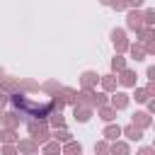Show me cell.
<instances>
[{"label":"cell","mask_w":155,"mask_h":155,"mask_svg":"<svg viewBox=\"0 0 155 155\" xmlns=\"http://www.w3.org/2000/svg\"><path fill=\"white\" fill-rule=\"evenodd\" d=\"M10 104L22 114V116H31L34 121H48V116L56 111L53 109V102H34V99H29V97H24L22 92H17V94H10Z\"/></svg>","instance_id":"6da1fadb"},{"label":"cell","mask_w":155,"mask_h":155,"mask_svg":"<svg viewBox=\"0 0 155 155\" xmlns=\"http://www.w3.org/2000/svg\"><path fill=\"white\" fill-rule=\"evenodd\" d=\"M27 131H29V138H34L39 145H46L48 140H53V133H48V121H29L27 124Z\"/></svg>","instance_id":"7a4b0ae2"},{"label":"cell","mask_w":155,"mask_h":155,"mask_svg":"<svg viewBox=\"0 0 155 155\" xmlns=\"http://www.w3.org/2000/svg\"><path fill=\"white\" fill-rule=\"evenodd\" d=\"M126 27L131 29V31H143L145 29V15L140 12V10H128V15H126Z\"/></svg>","instance_id":"3957f363"},{"label":"cell","mask_w":155,"mask_h":155,"mask_svg":"<svg viewBox=\"0 0 155 155\" xmlns=\"http://www.w3.org/2000/svg\"><path fill=\"white\" fill-rule=\"evenodd\" d=\"M111 44H114V48H116V53H124V51H128L131 48V44H128V39H126V31L124 29H111Z\"/></svg>","instance_id":"277c9868"},{"label":"cell","mask_w":155,"mask_h":155,"mask_svg":"<svg viewBox=\"0 0 155 155\" xmlns=\"http://www.w3.org/2000/svg\"><path fill=\"white\" fill-rule=\"evenodd\" d=\"M97 82H102V75H97L94 70H85V73L80 75V85H82V90H94Z\"/></svg>","instance_id":"5b68a950"},{"label":"cell","mask_w":155,"mask_h":155,"mask_svg":"<svg viewBox=\"0 0 155 155\" xmlns=\"http://www.w3.org/2000/svg\"><path fill=\"white\" fill-rule=\"evenodd\" d=\"M19 124H22V114L19 111H5L2 114V128H19Z\"/></svg>","instance_id":"8992f818"},{"label":"cell","mask_w":155,"mask_h":155,"mask_svg":"<svg viewBox=\"0 0 155 155\" xmlns=\"http://www.w3.org/2000/svg\"><path fill=\"white\" fill-rule=\"evenodd\" d=\"M17 148H19L22 155H36V153H39V143H36L34 138H22V140L17 143Z\"/></svg>","instance_id":"52a82bcc"},{"label":"cell","mask_w":155,"mask_h":155,"mask_svg":"<svg viewBox=\"0 0 155 155\" xmlns=\"http://www.w3.org/2000/svg\"><path fill=\"white\" fill-rule=\"evenodd\" d=\"M73 116H75V121H80V124H87V121L92 119V107L78 104V107H73Z\"/></svg>","instance_id":"ba28073f"},{"label":"cell","mask_w":155,"mask_h":155,"mask_svg":"<svg viewBox=\"0 0 155 155\" xmlns=\"http://www.w3.org/2000/svg\"><path fill=\"white\" fill-rule=\"evenodd\" d=\"M131 124H136L138 128H150L153 126V119H150V111H136L133 114V119H131Z\"/></svg>","instance_id":"9c48e42d"},{"label":"cell","mask_w":155,"mask_h":155,"mask_svg":"<svg viewBox=\"0 0 155 155\" xmlns=\"http://www.w3.org/2000/svg\"><path fill=\"white\" fill-rule=\"evenodd\" d=\"M102 136H104L109 143H116V140H119V136H124V128H121L119 124H109V126L102 131Z\"/></svg>","instance_id":"30bf717a"},{"label":"cell","mask_w":155,"mask_h":155,"mask_svg":"<svg viewBox=\"0 0 155 155\" xmlns=\"http://www.w3.org/2000/svg\"><path fill=\"white\" fill-rule=\"evenodd\" d=\"M128 102H131V97H128L126 92H114V94H111V102H109V104H111V107H114V109L119 111V109H126V107H128Z\"/></svg>","instance_id":"8fae6325"},{"label":"cell","mask_w":155,"mask_h":155,"mask_svg":"<svg viewBox=\"0 0 155 155\" xmlns=\"http://www.w3.org/2000/svg\"><path fill=\"white\" fill-rule=\"evenodd\" d=\"M116 85H121V82H119V78H116L114 73L102 75V90H104V92H116Z\"/></svg>","instance_id":"7c38bea8"},{"label":"cell","mask_w":155,"mask_h":155,"mask_svg":"<svg viewBox=\"0 0 155 155\" xmlns=\"http://www.w3.org/2000/svg\"><path fill=\"white\" fill-rule=\"evenodd\" d=\"M97 114H99V119H102V121H107V124H111V121L116 119V109H114L111 104L99 107V109H97Z\"/></svg>","instance_id":"4fadbf2b"},{"label":"cell","mask_w":155,"mask_h":155,"mask_svg":"<svg viewBox=\"0 0 155 155\" xmlns=\"http://www.w3.org/2000/svg\"><path fill=\"white\" fill-rule=\"evenodd\" d=\"M124 136L128 140H140L143 138V128H138L136 124H128V126H124Z\"/></svg>","instance_id":"5bb4252c"},{"label":"cell","mask_w":155,"mask_h":155,"mask_svg":"<svg viewBox=\"0 0 155 155\" xmlns=\"http://www.w3.org/2000/svg\"><path fill=\"white\" fill-rule=\"evenodd\" d=\"M119 82H121L124 87H136V73L126 68L124 73H119Z\"/></svg>","instance_id":"9a60e30c"},{"label":"cell","mask_w":155,"mask_h":155,"mask_svg":"<svg viewBox=\"0 0 155 155\" xmlns=\"http://www.w3.org/2000/svg\"><path fill=\"white\" fill-rule=\"evenodd\" d=\"M2 90H5V94H17V92H22L19 80H12V78H5V80H2Z\"/></svg>","instance_id":"2e32d148"},{"label":"cell","mask_w":155,"mask_h":155,"mask_svg":"<svg viewBox=\"0 0 155 155\" xmlns=\"http://www.w3.org/2000/svg\"><path fill=\"white\" fill-rule=\"evenodd\" d=\"M124 70H126V58H124L121 53H116V56L111 58V73L119 75V73H124Z\"/></svg>","instance_id":"e0dca14e"},{"label":"cell","mask_w":155,"mask_h":155,"mask_svg":"<svg viewBox=\"0 0 155 155\" xmlns=\"http://www.w3.org/2000/svg\"><path fill=\"white\" fill-rule=\"evenodd\" d=\"M44 148V155H63V145L58 143V140H48L46 145H41Z\"/></svg>","instance_id":"ac0fdd59"},{"label":"cell","mask_w":155,"mask_h":155,"mask_svg":"<svg viewBox=\"0 0 155 155\" xmlns=\"http://www.w3.org/2000/svg\"><path fill=\"white\" fill-rule=\"evenodd\" d=\"M53 140H58V143H63V145H65V143H70V140H73V133H70L68 128H56V131H53Z\"/></svg>","instance_id":"d6986e66"},{"label":"cell","mask_w":155,"mask_h":155,"mask_svg":"<svg viewBox=\"0 0 155 155\" xmlns=\"http://www.w3.org/2000/svg\"><path fill=\"white\" fill-rule=\"evenodd\" d=\"M2 143L5 145H15V143H19V138H17V131L15 128H2Z\"/></svg>","instance_id":"ffe728a7"},{"label":"cell","mask_w":155,"mask_h":155,"mask_svg":"<svg viewBox=\"0 0 155 155\" xmlns=\"http://www.w3.org/2000/svg\"><path fill=\"white\" fill-rule=\"evenodd\" d=\"M94 155H111V143H109L107 138L97 140V143H94Z\"/></svg>","instance_id":"44dd1931"},{"label":"cell","mask_w":155,"mask_h":155,"mask_svg":"<svg viewBox=\"0 0 155 155\" xmlns=\"http://www.w3.org/2000/svg\"><path fill=\"white\" fill-rule=\"evenodd\" d=\"M111 155H131V148L126 140H116L111 143Z\"/></svg>","instance_id":"7402d4cb"},{"label":"cell","mask_w":155,"mask_h":155,"mask_svg":"<svg viewBox=\"0 0 155 155\" xmlns=\"http://www.w3.org/2000/svg\"><path fill=\"white\" fill-rule=\"evenodd\" d=\"M63 155H82V145L78 140H70L63 145Z\"/></svg>","instance_id":"603a6c76"},{"label":"cell","mask_w":155,"mask_h":155,"mask_svg":"<svg viewBox=\"0 0 155 155\" xmlns=\"http://www.w3.org/2000/svg\"><path fill=\"white\" fill-rule=\"evenodd\" d=\"M128 53H131L133 61H143V58H145V48H143V44H131Z\"/></svg>","instance_id":"cb8c5ba5"},{"label":"cell","mask_w":155,"mask_h":155,"mask_svg":"<svg viewBox=\"0 0 155 155\" xmlns=\"http://www.w3.org/2000/svg\"><path fill=\"white\" fill-rule=\"evenodd\" d=\"M48 124L53 126V131H56V128H65V119H63L61 111H53V114L48 116Z\"/></svg>","instance_id":"d4e9b609"},{"label":"cell","mask_w":155,"mask_h":155,"mask_svg":"<svg viewBox=\"0 0 155 155\" xmlns=\"http://www.w3.org/2000/svg\"><path fill=\"white\" fill-rule=\"evenodd\" d=\"M133 99H136V102H140V104H148L153 97L148 94V90H145V87H136V92H133Z\"/></svg>","instance_id":"484cf974"},{"label":"cell","mask_w":155,"mask_h":155,"mask_svg":"<svg viewBox=\"0 0 155 155\" xmlns=\"http://www.w3.org/2000/svg\"><path fill=\"white\" fill-rule=\"evenodd\" d=\"M153 39H155V27H145L143 31H138V44H145Z\"/></svg>","instance_id":"4316f807"},{"label":"cell","mask_w":155,"mask_h":155,"mask_svg":"<svg viewBox=\"0 0 155 155\" xmlns=\"http://www.w3.org/2000/svg\"><path fill=\"white\" fill-rule=\"evenodd\" d=\"M44 90H46V92H51V97H53V94H58V92L63 90V85H58L56 80H48V82L44 85Z\"/></svg>","instance_id":"83f0119b"},{"label":"cell","mask_w":155,"mask_h":155,"mask_svg":"<svg viewBox=\"0 0 155 155\" xmlns=\"http://www.w3.org/2000/svg\"><path fill=\"white\" fill-rule=\"evenodd\" d=\"M19 87H22V90H27V92L39 90V85H36V82H31V80H19Z\"/></svg>","instance_id":"f1b7e54d"},{"label":"cell","mask_w":155,"mask_h":155,"mask_svg":"<svg viewBox=\"0 0 155 155\" xmlns=\"http://www.w3.org/2000/svg\"><path fill=\"white\" fill-rule=\"evenodd\" d=\"M145 27H155V10H145Z\"/></svg>","instance_id":"f546056e"},{"label":"cell","mask_w":155,"mask_h":155,"mask_svg":"<svg viewBox=\"0 0 155 155\" xmlns=\"http://www.w3.org/2000/svg\"><path fill=\"white\" fill-rule=\"evenodd\" d=\"M111 7H114L116 12H124V10L128 7V0H114V2H111Z\"/></svg>","instance_id":"4dcf8cb0"},{"label":"cell","mask_w":155,"mask_h":155,"mask_svg":"<svg viewBox=\"0 0 155 155\" xmlns=\"http://www.w3.org/2000/svg\"><path fill=\"white\" fill-rule=\"evenodd\" d=\"M2 155H19L17 145H2Z\"/></svg>","instance_id":"1f68e13d"},{"label":"cell","mask_w":155,"mask_h":155,"mask_svg":"<svg viewBox=\"0 0 155 155\" xmlns=\"http://www.w3.org/2000/svg\"><path fill=\"white\" fill-rule=\"evenodd\" d=\"M136 155H155V148L153 145H143V148H138Z\"/></svg>","instance_id":"d6a6232c"},{"label":"cell","mask_w":155,"mask_h":155,"mask_svg":"<svg viewBox=\"0 0 155 155\" xmlns=\"http://www.w3.org/2000/svg\"><path fill=\"white\" fill-rule=\"evenodd\" d=\"M143 48H145V53H153V56H155V39H153V41H145Z\"/></svg>","instance_id":"836d02e7"},{"label":"cell","mask_w":155,"mask_h":155,"mask_svg":"<svg viewBox=\"0 0 155 155\" xmlns=\"http://www.w3.org/2000/svg\"><path fill=\"white\" fill-rule=\"evenodd\" d=\"M128 7L131 10H140L143 7V0H128Z\"/></svg>","instance_id":"e575fe53"},{"label":"cell","mask_w":155,"mask_h":155,"mask_svg":"<svg viewBox=\"0 0 155 155\" xmlns=\"http://www.w3.org/2000/svg\"><path fill=\"white\" fill-rule=\"evenodd\" d=\"M145 90H148V94H150V97L155 99V82H153V80H150V82L145 85Z\"/></svg>","instance_id":"d590c367"},{"label":"cell","mask_w":155,"mask_h":155,"mask_svg":"<svg viewBox=\"0 0 155 155\" xmlns=\"http://www.w3.org/2000/svg\"><path fill=\"white\" fill-rule=\"evenodd\" d=\"M145 73H148V80H153V82H155V65H148V70H145Z\"/></svg>","instance_id":"8d00e7d4"},{"label":"cell","mask_w":155,"mask_h":155,"mask_svg":"<svg viewBox=\"0 0 155 155\" xmlns=\"http://www.w3.org/2000/svg\"><path fill=\"white\" fill-rule=\"evenodd\" d=\"M148 111H150V114H155V99H150V102H148Z\"/></svg>","instance_id":"74e56055"},{"label":"cell","mask_w":155,"mask_h":155,"mask_svg":"<svg viewBox=\"0 0 155 155\" xmlns=\"http://www.w3.org/2000/svg\"><path fill=\"white\" fill-rule=\"evenodd\" d=\"M99 2H102V5H109V7H111V2H114V0H99Z\"/></svg>","instance_id":"f35d334b"},{"label":"cell","mask_w":155,"mask_h":155,"mask_svg":"<svg viewBox=\"0 0 155 155\" xmlns=\"http://www.w3.org/2000/svg\"><path fill=\"white\" fill-rule=\"evenodd\" d=\"M153 148H155V143H153Z\"/></svg>","instance_id":"ab89813d"},{"label":"cell","mask_w":155,"mask_h":155,"mask_svg":"<svg viewBox=\"0 0 155 155\" xmlns=\"http://www.w3.org/2000/svg\"><path fill=\"white\" fill-rule=\"evenodd\" d=\"M153 126H155V124H153Z\"/></svg>","instance_id":"60d3db41"}]
</instances>
